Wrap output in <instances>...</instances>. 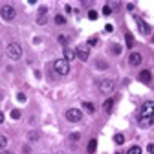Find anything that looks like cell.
<instances>
[{
	"mask_svg": "<svg viewBox=\"0 0 154 154\" xmlns=\"http://www.w3.org/2000/svg\"><path fill=\"white\" fill-rule=\"evenodd\" d=\"M154 123V101H147L141 105L140 108V116H138V125L141 128H149Z\"/></svg>",
	"mask_w": 154,
	"mask_h": 154,
	"instance_id": "cell-1",
	"label": "cell"
},
{
	"mask_svg": "<svg viewBox=\"0 0 154 154\" xmlns=\"http://www.w3.org/2000/svg\"><path fill=\"white\" fill-rule=\"evenodd\" d=\"M6 51H8V57H9L11 61H18L22 57V46L18 44V42H9Z\"/></svg>",
	"mask_w": 154,
	"mask_h": 154,
	"instance_id": "cell-2",
	"label": "cell"
},
{
	"mask_svg": "<svg viewBox=\"0 0 154 154\" xmlns=\"http://www.w3.org/2000/svg\"><path fill=\"white\" fill-rule=\"evenodd\" d=\"M53 70H55V73H59V75H68L70 73V63L66 59H57L53 63Z\"/></svg>",
	"mask_w": 154,
	"mask_h": 154,
	"instance_id": "cell-3",
	"label": "cell"
},
{
	"mask_svg": "<svg viewBox=\"0 0 154 154\" xmlns=\"http://www.w3.org/2000/svg\"><path fill=\"white\" fill-rule=\"evenodd\" d=\"M0 15H2V18L6 22H11V20H15L17 11H15V8L11 4H4L2 8H0Z\"/></svg>",
	"mask_w": 154,
	"mask_h": 154,
	"instance_id": "cell-4",
	"label": "cell"
},
{
	"mask_svg": "<svg viewBox=\"0 0 154 154\" xmlns=\"http://www.w3.org/2000/svg\"><path fill=\"white\" fill-rule=\"evenodd\" d=\"M81 118H83V112H81L79 108H68V110H66V119H68L70 123L81 121Z\"/></svg>",
	"mask_w": 154,
	"mask_h": 154,
	"instance_id": "cell-5",
	"label": "cell"
},
{
	"mask_svg": "<svg viewBox=\"0 0 154 154\" xmlns=\"http://www.w3.org/2000/svg\"><path fill=\"white\" fill-rule=\"evenodd\" d=\"M75 57L79 61H88V57H90V50H88V46L86 44H79L77 46V50H75Z\"/></svg>",
	"mask_w": 154,
	"mask_h": 154,
	"instance_id": "cell-6",
	"label": "cell"
},
{
	"mask_svg": "<svg viewBox=\"0 0 154 154\" xmlns=\"http://www.w3.org/2000/svg\"><path fill=\"white\" fill-rule=\"evenodd\" d=\"M99 90H101L103 94H112V92L116 90V83H114L112 79H103V81L99 83Z\"/></svg>",
	"mask_w": 154,
	"mask_h": 154,
	"instance_id": "cell-7",
	"label": "cell"
},
{
	"mask_svg": "<svg viewBox=\"0 0 154 154\" xmlns=\"http://www.w3.org/2000/svg\"><path fill=\"white\" fill-rule=\"evenodd\" d=\"M141 61H143V57H141V53H138V51H132L130 57H128V64H130V66H140Z\"/></svg>",
	"mask_w": 154,
	"mask_h": 154,
	"instance_id": "cell-8",
	"label": "cell"
},
{
	"mask_svg": "<svg viewBox=\"0 0 154 154\" xmlns=\"http://www.w3.org/2000/svg\"><path fill=\"white\" fill-rule=\"evenodd\" d=\"M138 79H140L143 85H149V83L152 81V73H150L149 70H141V72H140V75H138Z\"/></svg>",
	"mask_w": 154,
	"mask_h": 154,
	"instance_id": "cell-9",
	"label": "cell"
},
{
	"mask_svg": "<svg viewBox=\"0 0 154 154\" xmlns=\"http://www.w3.org/2000/svg\"><path fill=\"white\" fill-rule=\"evenodd\" d=\"M136 22H138V28H140V31H141L143 35H149V33H150V26H149V24H147L145 20H141V18H138Z\"/></svg>",
	"mask_w": 154,
	"mask_h": 154,
	"instance_id": "cell-10",
	"label": "cell"
},
{
	"mask_svg": "<svg viewBox=\"0 0 154 154\" xmlns=\"http://www.w3.org/2000/svg\"><path fill=\"white\" fill-rule=\"evenodd\" d=\"M63 53H64V59H66L68 63H70V61H73V59H77V57H75V51H73V50H70L68 46H64V51H63Z\"/></svg>",
	"mask_w": 154,
	"mask_h": 154,
	"instance_id": "cell-11",
	"label": "cell"
},
{
	"mask_svg": "<svg viewBox=\"0 0 154 154\" xmlns=\"http://www.w3.org/2000/svg\"><path fill=\"white\" fill-rule=\"evenodd\" d=\"M112 108H114V99H106V101L103 103V110H105L106 114H110Z\"/></svg>",
	"mask_w": 154,
	"mask_h": 154,
	"instance_id": "cell-12",
	"label": "cell"
},
{
	"mask_svg": "<svg viewBox=\"0 0 154 154\" xmlns=\"http://www.w3.org/2000/svg\"><path fill=\"white\" fill-rule=\"evenodd\" d=\"M83 108H85L88 114H94V112H95V106H94L90 101H85V103H83Z\"/></svg>",
	"mask_w": 154,
	"mask_h": 154,
	"instance_id": "cell-13",
	"label": "cell"
},
{
	"mask_svg": "<svg viewBox=\"0 0 154 154\" xmlns=\"http://www.w3.org/2000/svg\"><path fill=\"white\" fill-rule=\"evenodd\" d=\"M125 38H127V48H134V37H132V33H125Z\"/></svg>",
	"mask_w": 154,
	"mask_h": 154,
	"instance_id": "cell-14",
	"label": "cell"
},
{
	"mask_svg": "<svg viewBox=\"0 0 154 154\" xmlns=\"http://www.w3.org/2000/svg\"><path fill=\"white\" fill-rule=\"evenodd\" d=\"M110 50H112V53H114V55H119V53L123 51V48H121L119 44H112V46H110Z\"/></svg>",
	"mask_w": 154,
	"mask_h": 154,
	"instance_id": "cell-15",
	"label": "cell"
},
{
	"mask_svg": "<svg viewBox=\"0 0 154 154\" xmlns=\"http://www.w3.org/2000/svg\"><path fill=\"white\" fill-rule=\"evenodd\" d=\"M127 154H141V147L134 145V147H130V149L127 150Z\"/></svg>",
	"mask_w": 154,
	"mask_h": 154,
	"instance_id": "cell-16",
	"label": "cell"
},
{
	"mask_svg": "<svg viewBox=\"0 0 154 154\" xmlns=\"http://www.w3.org/2000/svg\"><path fill=\"white\" fill-rule=\"evenodd\" d=\"M114 141L118 143V145H123V143H125V136H123V134H116V136H114Z\"/></svg>",
	"mask_w": 154,
	"mask_h": 154,
	"instance_id": "cell-17",
	"label": "cell"
},
{
	"mask_svg": "<svg viewBox=\"0 0 154 154\" xmlns=\"http://www.w3.org/2000/svg\"><path fill=\"white\" fill-rule=\"evenodd\" d=\"M95 147H97V141H95V140H90V143H88V152L94 154V152H95Z\"/></svg>",
	"mask_w": 154,
	"mask_h": 154,
	"instance_id": "cell-18",
	"label": "cell"
},
{
	"mask_svg": "<svg viewBox=\"0 0 154 154\" xmlns=\"http://www.w3.org/2000/svg\"><path fill=\"white\" fill-rule=\"evenodd\" d=\"M97 42H99V37H90L86 46H97Z\"/></svg>",
	"mask_w": 154,
	"mask_h": 154,
	"instance_id": "cell-19",
	"label": "cell"
},
{
	"mask_svg": "<svg viewBox=\"0 0 154 154\" xmlns=\"http://www.w3.org/2000/svg\"><path fill=\"white\" fill-rule=\"evenodd\" d=\"M6 147H8V138L0 134V150H2V149H6Z\"/></svg>",
	"mask_w": 154,
	"mask_h": 154,
	"instance_id": "cell-20",
	"label": "cell"
},
{
	"mask_svg": "<svg viewBox=\"0 0 154 154\" xmlns=\"http://www.w3.org/2000/svg\"><path fill=\"white\" fill-rule=\"evenodd\" d=\"M95 68H97V70H106L108 64H106L105 61H97V63H95Z\"/></svg>",
	"mask_w": 154,
	"mask_h": 154,
	"instance_id": "cell-21",
	"label": "cell"
},
{
	"mask_svg": "<svg viewBox=\"0 0 154 154\" xmlns=\"http://www.w3.org/2000/svg\"><path fill=\"white\" fill-rule=\"evenodd\" d=\"M97 17H99V15H97V11H94V9H90V11H88V18H90V20H97Z\"/></svg>",
	"mask_w": 154,
	"mask_h": 154,
	"instance_id": "cell-22",
	"label": "cell"
},
{
	"mask_svg": "<svg viewBox=\"0 0 154 154\" xmlns=\"http://www.w3.org/2000/svg\"><path fill=\"white\" fill-rule=\"evenodd\" d=\"M64 22H66V18H64L63 15H57V17H55V24L61 26V24H64Z\"/></svg>",
	"mask_w": 154,
	"mask_h": 154,
	"instance_id": "cell-23",
	"label": "cell"
},
{
	"mask_svg": "<svg viewBox=\"0 0 154 154\" xmlns=\"http://www.w3.org/2000/svg\"><path fill=\"white\" fill-rule=\"evenodd\" d=\"M11 118H13V119H20V110L13 108V110H11Z\"/></svg>",
	"mask_w": 154,
	"mask_h": 154,
	"instance_id": "cell-24",
	"label": "cell"
},
{
	"mask_svg": "<svg viewBox=\"0 0 154 154\" xmlns=\"http://www.w3.org/2000/svg\"><path fill=\"white\" fill-rule=\"evenodd\" d=\"M28 138H29V141H37L38 140V132H29Z\"/></svg>",
	"mask_w": 154,
	"mask_h": 154,
	"instance_id": "cell-25",
	"label": "cell"
},
{
	"mask_svg": "<svg viewBox=\"0 0 154 154\" xmlns=\"http://www.w3.org/2000/svg\"><path fill=\"white\" fill-rule=\"evenodd\" d=\"M46 22H48V17H38V18H37V24H38V26H44Z\"/></svg>",
	"mask_w": 154,
	"mask_h": 154,
	"instance_id": "cell-26",
	"label": "cell"
},
{
	"mask_svg": "<svg viewBox=\"0 0 154 154\" xmlns=\"http://www.w3.org/2000/svg\"><path fill=\"white\" fill-rule=\"evenodd\" d=\"M46 13H48V8H46V6H41V8H38V15H41V17H46Z\"/></svg>",
	"mask_w": 154,
	"mask_h": 154,
	"instance_id": "cell-27",
	"label": "cell"
},
{
	"mask_svg": "<svg viewBox=\"0 0 154 154\" xmlns=\"http://www.w3.org/2000/svg\"><path fill=\"white\" fill-rule=\"evenodd\" d=\"M17 99L20 101V103H26V99H28V97H26V94H22V92H20V94H17Z\"/></svg>",
	"mask_w": 154,
	"mask_h": 154,
	"instance_id": "cell-28",
	"label": "cell"
},
{
	"mask_svg": "<svg viewBox=\"0 0 154 154\" xmlns=\"http://www.w3.org/2000/svg\"><path fill=\"white\" fill-rule=\"evenodd\" d=\"M103 15H106V17H108V15H112V9H110V6H108V4L103 8Z\"/></svg>",
	"mask_w": 154,
	"mask_h": 154,
	"instance_id": "cell-29",
	"label": "cell"
},
{
	"mask_svg": "<svg viewBox=\"0 0 154 154\" xmlns=\"http://www.w3.org/2000/svg\"><path fill=\"white\" fill-rule=\"evenodd\" d=\"M59 42H61V44H66V42H68V37H64V35H59Z\"/></svg>",
	"mask_w": 154,
	"mask_h": 154,
	"instance_id": "cell-30",
	"label": "cell"
},
{
	"mask_svg": "<svg viewBox=\"0 0 154 154\" xmlns=\"http://www.w3.org/2000/svg\"><path fill=\"white\" fill-rule=\"evenodd\" d=\"M105 31H106V33H112V31H114V26H112V24H106V26H105Z\"/></svg>",
	"mask_w": 154,
	"mask_h": 154,
	"instance_id": "cell-31",
	"label": "cell"
},
{
	"mask_svg": "<svg viewBox=\"0 0 154 154\" xmlns=\"http://www.w3.org/2000/svg\"><path fill=\"white\" fill-rule=\"evenodd\" d=\"M70 140L72 141H77V140H79V134H77V132L75 134H70Z\"/></svg>",
	"mask_w": 154,
	"mask_h": 154,
	"instance_id": "cell-32",
	"label": "cell"
},
{
	"mask_svg": "<svg viewBox=\"0 0 154 154\" xmlns=\"http://www.w3.org/2000/svg\"><path fill=\"white\" fill-rule=\"evenodd\" d=\"M147 150H149V154H154V143H150V145L147 147Z\"/></svg>",
	"mask_w": 154,
	"mask_h": 154,
	"instance_id": "cell-33",
	"label": "cell"
},
{
	"mask_svg": "<svg viewBox=\"0 0 154 154\" xmlns=\"http://www.w3.org/2000/svg\"><path fill=\"white\" fill-rule=\"evenodd\" d=\"M110 6V9H116V8H119V2H112V4H108Z\"/></svg>",
	"mask_w": 154,
	"mask_h": 154,
	"instance_id": "cell-34",
	"label": "cell"
},
{
	"mask_svg": "<svg viewBox=\"0 0 154 154\" xmlns=\"http://www.w3.org/2000/svg\"><path fill=\"white\" fill-rule=\"evenodd\" d=\"M2 123H4V114L0 112V125H2Z\"/></svg>",
	"mask_w": 154,
	"mask_h": 154,
	"instance_id": "cell-35",
	"label": "cell"
},
{
	"mask_svg": "<svg viewBox=\"0 0 154 154\" xmlns=\"http://www.w3.org/2000/svg\"><path fill=\"white\" fill-rule=\"evenodd\" d=\"M2 154H11V152H9V150H8V152H2Z\"/></svg>",
	"mask_w": 154,
	"mask_h": 154,
	"instance_id": "cell-36",
	"label": "cell"
},
{
	"mask_svg": "<svg viewBox=\"0 0 154 154\" xmlns=\"http://www.w3.org/2000/svg\"><path fill=\"white\" fill-rule=\"evenodd\" d=\"M152 42H154V37H152Z\"/></svg>",
	"mask_w": 154,
	"mask_h": 154,
	"instance_id": "cell-37",
	"label": "cell"
}]
</instances>
